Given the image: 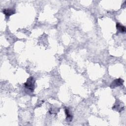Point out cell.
I'll list each match as a JSON object with an SVG mask.
<instances>
[{
  "mask_svg": "<svg viewBox=\"0 0 126 126\" xmlns=\"http://www.w3.org/2000/svg\"><path fill=\"white\" fill-rule=\"evenodd\" d=\"M34 83L35 80L34 78L32 77H30L27 79L26 82L24 84L25 87L30 91L33 92L35 88Z\"/></svg>",
  "mask_w": 126,
  "mask_h": 126,
  "instance_id": "6da1fadb",
  "label": "cell"
},
{
  "mask_svg": "<svg viewBox=\"0 0 126 126\" xmlns=\"http://www.w3.org/2000/svg\"><path fill=\"white\" fill-rule=\"evenodd\" d=\"M124 80L121 78H118L112 82L110 85V87L111 88H114L118 86H120L123 85Z\"/></svg>",
  "mask_w": 126,
  "mask_h": 126,
  "instance_id": "7a4b0ae2",
  "label": "cell"
},
{
  "mask_svg": "<svg viewBox=\"0 0 126 126\" xmlns=\"http://www.w3.org/2000/svg\"><path fill=\"white\" fill-rule=\"evenodd\" d=\"M2 13L6 16V17H10L11 15L14 14L15 13V11L11 8H5L2 10Z\"/></svg>",
  "mask_w": 126,
  "mask_h": 126,
  "instance_id": "3957f363",
  "label": "cell"
},
{
  "mask_svg": "<svg viewBox=\"0 0 126 126\" xmlns=\"http://www.w3.org/2000/svg\"><path fill=\"white\" fill-rule=\"evenodd\" d=\"M116 29L117 31L122 33H124L126 32V29L125 26L121 25L120 23H116Z\"/></svg>",
  "mask_w": 126,
  "mask_h": 126,
  "instance_id": "277c9868",
  "label": "cell"
},
{
  "mask_svg": "<svg viewBox=\"0 0 126 126\" xmlns=\"http://www.w3.org/2000/svg\"><path fill=\"white\" fill-rule=\"evenodd\" d=\"M64 112H65V114L66 116V119L69 121H71V120L72 119V116L71 114L69 109L67 108H65Z\"/></svg>",
  "mask_w": 126,
  "mask_h": 126,
  "instance_id": "5b68a950",
  "label": "cell"
}]
</instances>
